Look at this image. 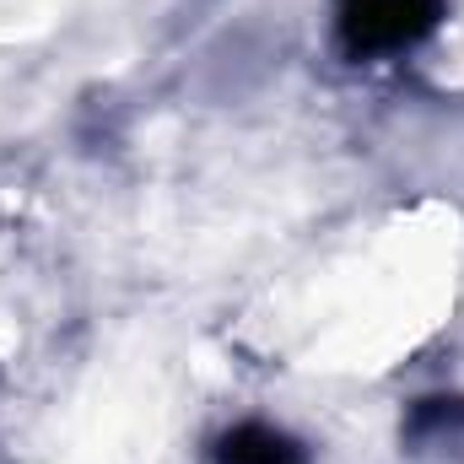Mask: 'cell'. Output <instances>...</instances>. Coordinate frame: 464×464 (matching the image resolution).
<instances>
[{"mask_svg": "<svg viewBox=\"0 0 464 464\" xmlns=\"http://www.w3.org/2000/svg\"><path fill=\"white\" fill-rule=\"evenodd\" d=\"M217 464H303V449L286 432H276V427L243 421L217 443Z\"/></svg>", "mask_w": 464, "mask_h": 464, "instance_id": "7a4b0ae2", "label": "cell"}, {"mask_svg": "<svg viewBox=\"0 0 464 464\" xmlns=\"http://www.w3.org/2000/svg\"><path fill=\"white\" fill-rule=\"evenodd\" d=\"M443 0H341V38L351 54H394L427 38Z\"/></svg>", "mask_w": 464, "mask_h": 464, "instance_id": "6da1fadb", "label": "cell"}]
</instances>
